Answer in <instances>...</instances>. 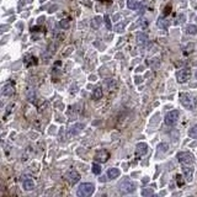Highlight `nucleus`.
I'll return each mask as SVG.
<instances>
[{
	"label": "nucleus",
	"mask_w": 197,
	"mask_h": 197,
	"mask_svg": "<svg viewBox=\"0 0 197 197\" xmlns=\"http://www.w3.org/2000/svg\"><path fill=\"white\" fill-rule=\"evenodd\" d=\"M179 97H180V102L182 104L184 107H186L187 110H195V107H196V99L191 94H188V92H180Z\"/></svg>",
	"instance_id": "obj_1"
},
{
	"label": "nucleus",
	"mask_w": 197,
	"mask_h": 197,
	"mask_svg": "<svg viewBox=\"0 0 197 197\" xmlns=\"http://www.w3.org/2000/svg\"><path fill=\"white\" fill-rule=\"evenodd\" d=\"M94 190H95V186L94 184L91 182H84V184H80V186L78 187V196H91L94 193Z\"/></svg>",
	"instance_id": "obj_2"
},
{
	"label": "nucleus",
	"mask_w": 197,
	"mask_h": 197,
	"mask_svg": "<svg viewBox=\"0 0 197 197\" xmlns=\"http://www.w3.org/2000/svg\"><path fill=\"white\" fill-rule=\"evenodd\" d=\"M120 191L122 193H133L136 191V185L131 180L126 179L120 184Z\"/></svg>",
	"instance_id": "obj_3"
},
{
	"label": "nucleus",
	"mask_w": 197,
	"mask_h": 197,
	"mask_svg": "<svg viewBox=\"0 0 197 197\" xmlns=\"http://www.w3.org/2000/svg\"><path fill=\"white\" fill-rule=\"evenodd\" d=\"M177 159L181 164H184V165H191V164L193 163V155L191 153H187V152L177 153Z\"/></svg>",
	"instance_id": "obj_4"
},
{
	"label": "nucleus",
	"mask_w": 197,
	"mask_h": 197,
	"mask_svg": "<svg viewBox=\"0 0 197 197\" xmlns=\"http://www.w3.org/2000/svg\"><path fill=\"white\" fill-rule=\"evenodd\" d=\"M190 78H191V70H190L188 68L181 69V70H179V72H177V74H176L177 83H180V84L186 83V81H187Z\"/></svg>",
	"instance_id": "obj_5"
},
{
	"label": "nucleus",
	"mask_w": 197,
	"mask_h": 197,
	"mask_svg": "<svg viewBox=\"0 0 197 197\" xmlns=\"http://www.w3.org/2000/svg\"><path fill=\"white\" fill-rule=\"evenodd\" d=\"M179 121V111L174 110V111H170L168 112V115L165 116V123L168 126H175Z\"/></svg>",
	"instance_id": "obj_6"
},
{
	"label": "nucleus",
	"mask_w": 197,
	"mask_h": 197,
	"mask_svg": "<svg viewBox=\"0 0 197 197\" xmlns=\"http://www.w3.org/2000/svg\"><path fill=\"white\" fill-rule=\"evenodd\" d=\"M65 179H67V181H69V184L74 185V184H77L79 181L80 175L75 170H69V171L65 173Z\"/></svg>",
	"instance_id": "obj_7"
},
{
	"label": "nucleus",
	"mask_w": 197,
	"mask_h": 197,
	"mask_svg": "<svg viewBox=\"0 0 197 197\" xmlns=\"http://www.w3.org/2000/svg\"><path fill=\"white\" fill-rule=\"evenodd\" d=\"M110 154L107 150H100V152H97L94 156V160L95 161H99V163H106L107 159H109Z\"/></svg>",
	"instance_id": "obj_8"
},
{
	"label": "nucleus",
	"mask_w": 197,
	"mask_h": 197,
	"mask_svg": "<svg viewBox=\"0 0 197 197\" xmlns=\"http://www.w3.org/2000/svg\"><path fill=\"white\" fill-rule=\"evenodd\" d=\"M148 148H149L148 144H145V143H138L136 145V154L138 156H143V155H145L148 153Z\"/></svg>",
	"instance_id": "obj_9"
},
{
	"label": "nucleus",
	"mask_w": 197,
	"mask_h": 197,
	"mask_svg": "<svg viewBox=\"0 0 197 197\" xmlns=\"http://www.w3.org/2000/svg\"><path fill=\"white\" fill-rule=\"evenodd\" d=\"M120 170L117 169V168H111V169H109L107 170V177L109 179H111V180H113V179H117L118 176H120Z\"/></svg>",
	"instance_id": "obj_10"
},
{
	"label": "nucleus",
	"mask_w": 197,
	"mask_h": 197,
	"mask_svg": "<svg viewBox=\"0 0 197 197\" xmlns=\"http://www.w3.org/2000/svg\"><path fill=\"white\" fill-rule=\"evenodd\" d=\"M22 186H23V188H25L26 191H32V190L35 188V181L32 180V179H27V180L23 181Z\"/></svg>",
	"instance_id": "obj_11"
},
{
	"label": "nucleus",
	"mask_w": 197,
	"mask_h": 197,
	"mask_svg": "<svg viewBox=\"0 0 197 197\" xmlns=\"http://www.w3.org/2000/svg\"><path fill=\"white\" fill-rule=\"evenodd\" d=\"M182 170H184V174H185V179L187 180V181H191L192 180V173H193V169L188 165V167H184L182 168Z\"/></svg>",
	"instance_id": "obj_12"
},
{
	"label": "nucleus",
	"mask_w": 197,
	"mask_h": 197,
	"mask_svg": "<svg viewBox=\"0 0 197 197\" xmlns=\"http://www.w3.org/2000/svg\"><path fill=\"white\" fill-rule=\"evenodd\" d=\"M102 17H100V16H95L92 20H91V27L92 28H99V27H100L101 25H102Z\"/></svg>",
	"instance_id": "obj_13"
},
{
	"label": "nucleus",
	"mask_w": 197,
	"mask_h": 197,
	"mask_svg": "<svg viewBox=\"0 0 197 197\" xmlns=\"http://www.w3.org/2000/svg\"><path fill=\"white\" fill-rule=\"evenodd\" d=\"M102 95H104V92H102V89L100 86H96L94 89V91H92V99H94V100H99V99H101Z\"/></svg>",
	"instance_id": "obj_14"
},
{
	"label": "nucleus",
	"mask_w": 197,
	"mask_h": 197,
	"mask_svg": "<svg viewBox=\"0 0 197 197\" xmlns=\"http://www.w3.org/2000/svg\"><path fill=\"white\" fill-rule=\"evenodd\" d=\"M156 25H158V27H160V28H163V30H167L168 28V26H169V21L165 19V17H159V20L156 21Z\"/></svg>",
	"instance_id": "obj_15"
},
{
	"label": "nucleus",
	"mask_w": 197,
	"mask_h": 197,
	"mask_svg": "<svg viewBox=\"0 0 197 197\" xmlns=\"http://www.w3.org/2000/svg\"><path fill=\"white\" fill-rule=\"evenodd\" d=\"M136 40H137V43L138 45H144L148 41V36L145 34H138L136 36Z\"/></svg>",
	"instance_id": "obj_16"
},
{
	"label": "nucleus",
	"mask_w": 197,
	"mask_h": 197,
	"mask_svg": "<svg viewBox=\"0 0 197 197\" xmlns=\"http://www.w3.org/2000/svg\"><path fill=\"white\" fill-rule=\"evenodd\" d=\"M3 94H4L5 96H11V95L14 94V89H13V86H11L10 84L5 85V86L3 88Z\"/></svg>",
	"instance_id": "obj_17"
},
{
	"label": "nucleus",
	"mask_w": 197,
	"mask_h": 197,
	"mask_svg": "<svg viewBox=\"0 0 197 197\" xmlns=\"http://www.w3.org/2000/svg\"><path fill=\"white\" fill-rule=\"evenodd\" d=\"M185 31H186L187 35H196L197 34V27L195 25H187Z\"/></svg>",
	"instance_id": "obj_18"
},
{
	"label": "nucleus",
	"mask_w": 197,
	"mask_h": 197,
	"mask_svg": "<svg viewBox=\"0 0 197 197\" xmlns=\"http://www.w3.org/2000/svg\"><path fill=\"white\" fill-rule=\"evenodd\" d=\"M127 6H128L129 10H136V9H138L137 0H127Z\"/></svg>",
	"instance_id": "obj_19"
},
{
	"label": "nucleus",
	"mask_w": 197,
	"mask_h": 197,
	"mask_svg": "<svg viewBox=\"0 0 197 197\" xmlns=\"http://www.w3.org/2000/svg\"><path fill=\"white\" fill-rule=\"evenodd\" d=\"M188 136L190 138H193V139H197V124L192 126L188 131Z\"/></svg>",
	"instance_id": "obj_20"
},
{
	"label": "nucleus",
	"mask_w": 197,
	"mask_h": 197,
	"mask_svg": "<svg viewBox=\"0 0 197 197\" xmlns=\"http://www.w3.org/2000/svg\"><path fill=\"white\" fill-rule=\"evenodd\" d=\"M59 26H60L63 30L69 28V26H70V20H69V19H63V20H60V21H59Z\"/></svg>",
	"instance_id": "obj_21"
},
{
	"label": "nucleus",
	"mask_w": 197,
	"mask_h": 197,
	"mask_svg": "<svg viewBox=\"0 0 197 197\" xmlns=\"http://www.w3.org/2000/svg\"><path fill=\"white\" fill-rule=\"evenodd\" d=\"M168 149H169L168 143H160L158 145V153H165V152H168Z\"/></svg>",
	"instance_id": "obj_22"
},
{
	"label": "nucleus",
	"mask_w": 197,
	"mask_h": 197,
	"mask_svg": "<svg viewBox=\"0 0 197 197\" xmlns=\"http://www.w3.org/2000/svg\"><path fill=\"white\" fill-rule=\"evenodd\" d=\"M92 173L96 174V175H99V174L101 173V167L99 165V164H94V165H92Z\"/></svg>",
	"instance_id": "obj_23"
},
{
	"label": "nucleus",
	"mask_w": 197,
	"mask_h": 197,
	"mask_svg": "<svg viewBox=\"0 0 197 197\" xmlns=\"http://www.w3.org/2000/svg\"><path fill=\"white\" fill-rule=\"evenodd\" d=\"M142 195H143V196H153V195H154V192H153V190H148V188H145V190H143V191H142Z\"/></svg>",
	"instance_id": "obj_24"
},
{
	"label": "nucleus",
	"mask_w": 197,
	"mask_h": 197,
	"mask_svg": "<svg viewBox=\"0 0 197 197\" xmlns=\"http://www.w3.org/2000/svg\"><path fill=\"white\" fill-rule=\"evenodd\" d=\"M105 21H106V27H107V30H111V21H110L109 15L105 16Z\"/></svg>",
	"instance_id": "obj_25"
},
{
	"label": "nucleus",
	"mask_w": 197,
	"mask_h": 197,
	"mask_svg": "<svg viewBox=\"0 0 197 197\" xmlns=\"http://www.w3.org/2000/svg\"><path fill=\"white\" fill-rule=\"evenodd\" d=\"M123 27H124V25H123V23H120V25H117V26L115 27V30H116L117 32H122V31H123Z\"/></svg>",
	"instance_id": "obj_26"
},
{
	"label": "nucleus",
	"mask_w": 197,
	"mask_h": 197,
	"mask_svg": "<svg viewBox=\"0 0 197 197\" xmlns=\"http://www.w3.org/2000/svg\"><path fill=\"white\" fill-rule=\"evenodd\" d=\"M176 177H177V181H179V184H180V185H182L184 182H182V180H181V176H180V175H177Z\"/></svg>",
	"instance_id": "obj_27"
},
{
	"label": "nucleus",
	"mask_w": 197,
	"mask_h": 197,
	"mask_svg": "<svg viewBox=\"0 0 197 197\" xmlns=\"http://www.w3.org/2000/svg\"><path fill=\"white\" fill-rule=\"evenodd\" d=\"M170 9H171V6H170V5H169V6H167V8H165V13H168V14H169V13H170Z\"/></svg>",
	"instance_id": "obj_28"
},
{
	"label": "nucleus",
	"mask_w": 197,
	"mask_h": 197,
	"mask_svg": "<svg viewBox=\"0 0 197 197\" xmlns=\"http://www.w3.org/2000/svg\"><path fill=\"white\" fill-rule=\"evenodd\" d=\"M141 81H142V78H137V80H136V83H137V84H139Z\"/></svg>",
	"instance_id": "obj_29"
},
{
	"label": "nucleus",
	"mask_w": 197,
	"mask_h": 197,
	"mask_svg": "<svg viewBox=\"0 0 197 197\" xmlns=\"http://www.w3.org/2000/svg\"><path fill=\"white\" fill-rule=\"evenodd\" d=\"M196 79H197V72H196Z\"/></svg>",
	"instance_id": "obj_30"
}]
</instances>
